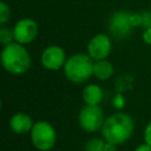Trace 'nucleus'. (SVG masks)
<instances>
[{
	"label": "nucleus",
	"mask_w": 151,
	"mask_h": 151,
	"mask_svg": "<svg viewBox=\"0 0 151 151\" xmlns=\"http://www.w3.org/2000/svg\"><path fill=\"white\" fill-rule=\"evenodd\" d=\"M133 130L134 122L132 117L126 112L118 111L105 118L100 132L106 142L120 145L130 139Z\"/></svg>",
	"instance_id": "nucleus-1"
},
{
	"label": "nucleus",
	"mask_w": 151,
	"mask_h": 151,
	"mask_svg": "<svg viewBox=\"0 0 151 151\" xmlns=\"http://www.w3.org/2000/svg\"><path fill=\"white\" fill-rule=\"evenodd\" d=\"M0 59L4 70L12 76L25 74L32 64L31 54L25 45L18 44L15 41L2 47Z\"/></svg>",
	"instance_id": "nucleus-2"
},
{
	"label": "nucleus",
	"mask_w": 151,
	"mask_h": 151,
	"mask_svg": "<svg viewBox=\"0 0 151 151\" xmlns=\"http://www.w3.org/2000/svg\"><path fill=\"white\" fill-rule=\"evenodd\" d=\"M94 60L87 53H74L67 57L63 67L65 78L73 84H81L93 76Z\"/></svg>",
	"instance_id": "nucleus-3"
},
{
	"label": "nucleus",
	"mask_w": 151,
	"mask_h": 151,
	"mask_svg": "<svg viewBox=\"0 0 151 151\" xmlns=\"http://www.w3.org/2000/svg\"><path fill=\"white\" fill-rule=\"evenodd\" d=\"M29 136L33 146L39 151H50L57 143V131L47 120L35 122Z\"/></svg>",
	"instance_id": "nucleus-4"
},
{
	"label": "nucleus",
	"mask_w": 151,
	"mask_h": 151,
	"mask_svg": "<svg viewBox=\"0 0 151 151\" xmlns=\"http://www.w3.org/2000/svg\"><path fill=\"white\" fill-rule=\"evenodd\" d=\"M78 122L83 131L88 133L96 132L103 127L105 122L104 112L99 105H85L79 111Z\"/></svg>",
	"instance_id": "nucleus-5"
},
{
	"label": "nucleus",
	"mask_w": 151,
	"mask_h": 151,
	"mask_svg": "<svg viewBox=\"0 0 151 151\" xmlns=\"http://www.w3.org/2000/svg\"><path fill=\"white\" fill-rule=\"evenodd\" d=\"M14 41L21 45H28L33 42L39 34V25L32 18H22L13 26Z\"/></svg>",
	"instance_id": "nucleus-6"
},
{
	"label": "nucleus",
	"mask_w": 151,
	"mask_h": 151,
	"mask_svg": "<svg viewBox=\"0 0 151 151\" xmlns=\"http://www.w3.org/2000/svg\"><path fill=\"white\" fill-rule=\"evenodd\" d=\"M87 54L94 60L107 59L112 50V40L105 33H98L93 35L87 42Z\"/></svg>",
	"instance_id": "nucleus-7"
},
{
	"label": "nucleus",
	"mask_w": 151,
	"mask_h": 151,
	"mask_svg": "<svg viewBox=\"0 0 151 151\" xmlns=\"http://www.w3.org/2000/svg\"><path fill=\"white\" fill-rule=\"evenodd\" d=\"M67 60L65 50L59 45H50L47 46L40 57V61L44 68L48 71H58L63 70L65 63Z\"/></svg>",
	"instance_id": "nucleus-8"
},
{
	"label": "nucleus",
	"mask_w": 151,
	"mask_h": 151,
	"mask_svg": "<svg viewBox=\"0 0 151 151\" xmlns=\"http://www.w3.org/2000/svg\"><path fill=\"white\" fill-rule=\"evenodd\" d=\"M133 25L131 22V13L125 11H117L114 12L109 21V29L112 37L117 39L125 38L129 35Z\"/></svg>",
	"instance_id": "nucleus-9"
},
{
	"label": "nucleus",
	"mask_w": 151,
	"mask_h": 151,
	"mask_svg": "<svg viewBox=\"0 0 151 151\" xmlns=\"http://www.w3.org/2000/svg\"><path fill=\"white\" fill-rule=\"evenodd\" d=\"M9 129L17 133V134H26L29 133L34 122L31 118V116H28L25 112H17L14 113L11 118H9Z\"/></svg>",
	"instance_id": "nucleus-10"
},
{
	"label": "nucleus",
	"mask_w": 151,
	"mask_h": 151,
	"mask_svg": "<svg viewBox=\"0 0 151 151\" xmlns=\"http://www.w3.org/2000/svg\"><path fill=\"white\" fill-rule=\"evenodd\" d=\"M103 88L97 84H88L83 88L81 98L85 105H99L103 100Z\"/></svg>",
	"instance_id": "nucleus-11"
},
{
	"label": "nucleus",
	"mask_w": 151,
	"mask_h": 151,
	"mask_svg": "<svg viewBox=\"0 0 151 151\" xmlns=\"http://www.w3.org/2000/svg\"><path fill=\"white\" fill-rule=\"evenodd\" d=\"M114 68L113 65L107 60H97L93 64V77L98 80H107L113 76Z\"/></svg>",
	"instance_id": "nucleus-12"
},
{
	"label": "nucleus",
	"mask_w": 151,
	"mask_h": 151,
	"mask_svg": "<svg viewBox=\"0 0 151 151\" xmlns=\"http://www.w3.org/2000/svg\"><path fill=\"white\" fill-rule=\"evenodd\" d=\"M105 144H106V140L104 138H91L85 143L84 150L85 151H105Z\"/></svg>",
	"instance_id": "nucleus-13"
},
{
	"label": "nucleus",
	"mask_w": 151,
	"mask_h": 151,
	"mask_svg": "<svg viewBox=\"0 0 151 151\" xmlns=\"http://www.w3.org/2000/svg\"><path fill=\"white\" fill-rule=\"evenodd\" d=\"M0 42L4 46H6L11 42H14L13 29H11L6 26H1V28H0Z\"/></svg>",
	"instance_id": "nucleus-14"
},
{
	"label": "nucleus",
	"mask_w": 151,
	"mask_h": 151,
	"mask_svg": "<svg viewBox=\"0 0 151 151\" xmlns=\"http://www.w3.org/2000/svg\"><path fill=\"white\" fill-rule=\"evenodd\" d=\"M9 18H11V8L5 1H1L0 2V25L5 26L6 22H8Z\"/></svg>",
	"instance_id": "nucleus-15"
},
{
	"label": "nucleus",
	"mask_w": 151,
	"mask_h": 151,
	"mask_svg": "<svg viewBox=\"0 0 151 151\" xmlns=\"http://www.w3.org/2000/svg\"><path fill=\"white\" fill-rule=\"evenodd\" d=\"M112 105L117 110L124 109V106H125V97L123 96V93H116V96L112 99Z\"/></svg>",
	"instance_id": "nucleus-16"
},
{
	"label": "nucleus",
	"mask_w": 151,
	"mask_h": 151,
	"mask_svg": "<svg viewBox=\"0 0 151 151\" xmlns=\"http://www.w3.org/2000/svg\"><path fill=\"white\" fill-rule=\"evenodd\" d=\"M142 26L144 28L151 27V12H142Z\"/></svg>",
	"instance_id": "nucleus-17"
},
{
	"label": "nucleus",
	"mask_w": 151,
	"mask_h": 151,
	"mask_svg": "<svg viewBox=\"0 0 151 151\" xmlns=\"http://www.w3.org/2000/svg\"><path fill=\"white\" fill-rule=\"evenodd\" d=\"M144 142L151 146V120L146 124L144 129Z\"/></svg>",
	"instance_id": "nucleus-18"
},
{
	"label": "nucleus",
	"mask_w": 151,
	"mask_h": 151,
	"mask_svg": "<svg viewBox=\"0 0 151 151\" xmlns=\"http://www.w3.org/2000/svg\"><path fill=\"white\" fill-rule=\"evenodd\" d=\"M142 39H143V41H144L146 45H150V46H151V27L143 29Z\"/></svg>",
	"instance_id": "nucleus-19"
},
{
	"label": "nucleus",
	"mask_w": 151,
	"mask_h": 151,
	"mask_svg": "<svg viewBox=\"0 0 151 151\" xmlns=\"http://www.w3.org/2000/svg\"><path fill=\"white\" fill-rule=\"evenodd\" d=\"M133 151H151V146L144 142L143 144L137 145V146H136V149H134Z\"/></svg>",
	"instance_id": "nucleus-20"
},
{
	"label": "nucleus",
	"mask_w": 151,
	"mask_h": 151,
	"mask_svg": "<svg viewBox=\"0 0 151 151\" xmlns=\"http://www.w3.org/2000/svg\"><path fill=\"white\" fill-rule=\"evenodd\" d=\"M117 146L118 145H116V144H112V143L106 142V144H105V151H117Z\"/></svg>",
	"instance_id": "nucleus-21"
}]
</instances>
